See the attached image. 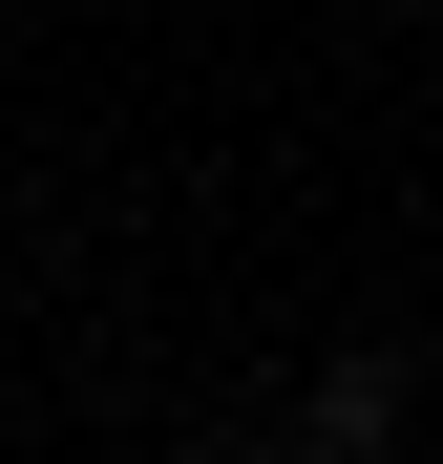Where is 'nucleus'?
<instances>
[{
    "instance_id": "nucleus-2",
    "label": "nucleus",
    "mask_w": 443,
    "mask_h": 464,
    "mask_svg": "<svg viewBox=\"0 0 443 464\" xmlns=\"http://www.w3.org/2000/svg\"><path fill=\"white\" fill-rule=\"evenodd\" d=\"M233 464H317V443H233Z\"/></svg>"
},
{
    "instance_id": "nucleus-1",
    "label": "nucleus",
    "mask_w": 443,
    "mask_h": 464,
    "mask_svg": "<svg viewBox=\"0 0 443 464\" xmlns=\"http://www.w3.org/2000/svg\"><path fill=\"white\" fill-rule=\"evenodd\" d=\"M380 443H401V380L338 359V380H317V464H380Z\"/></svg>"
}]
</instances>
